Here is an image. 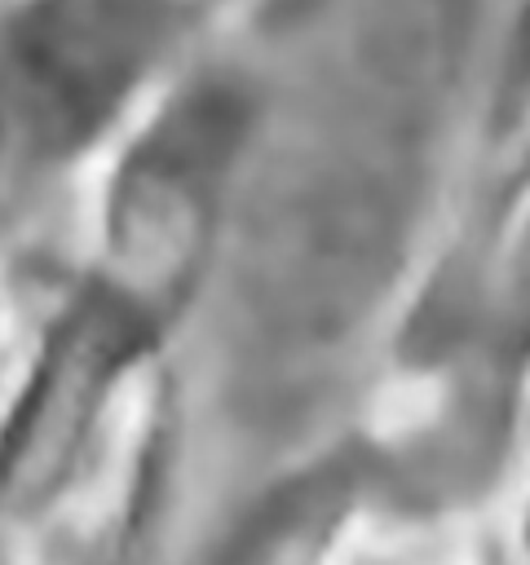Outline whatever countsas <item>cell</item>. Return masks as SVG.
Listing matches in <instances>:
<instances>
[{
    "instance_id": "6da1fadb",
    "label": "cell",
    "mask_w": 530,
    "mask_h": 565,
    "mask_svg": "<svg viewBox=\"0 0 530 565\" xmlns=\"http://www.w3.org/2000/svg\"><path fill=\"white\" fill-rule=\"evenodd\" d=\"M526 428L530 66H517L380 335L353 419L318 463L411 547L477 530L504 503Z\"/></svg>"
},
{
    "instance_id": "7a4b0ae2",
    "label": "cell",
    "mask_w": 530,
    "mask_h": 565,
    "mask_svg": "<svg viewBox=\"0 0 530 565\" xmlns=\"http://www.w3.org/2000/svg\"><path fill=\"white\" fill-rule=\"evenodd\" d=\"M230 137L177 124L115 172L93 252L62 282L0 411V543L53 516L128 415L172 384V353L212 282Z\"/></svg>"
},
{
    "instance_id": "3957f363",
    "label": "cell",
    "mask_w": 530,
    "mask_h": 565,
    "mask_svg": "<svg viewBox=\"0 0 530 565\" xmlns=\"http://www.w3.org/2000/svg\"><path fill=\"white\" fill-rule=\"evenodd\" d=\"M398 552L371 508L314 459L265 503L247 565H393Z\"/></svg>"
},
{
    "instance_id": "277c9868",
    "label": "cell",
    "mask_w": 530,
    "mask_h": 565,
    "mask_svg": "<svg viewBox=\"0 0 530 565\" xmlns=\"http://www.w3.org/2000/svg\"><path fill=\"white\" fill-rule=\"evenodd\" d=\"M451 565H517V556H512V543H508V539L481 534V539H473V543L464 547V556L451 561Z\"/></svg>"
},
{
    "instance_id": "5b68a950",
    "label": "cell",
    "mask_w": 530,
    "mask_h": 565,
    "mask_svg": "<svg viewBox=\"0 0 530 565\" xmlns=\"http://www.w3.org/2000/svg\"><path fill=\"white\" fill-rule=\"evenodd\" d=\"M512 556L517 565H530V463H526V481H521V494H517V521H512Z\"/></svg>"
}]
</instances>
